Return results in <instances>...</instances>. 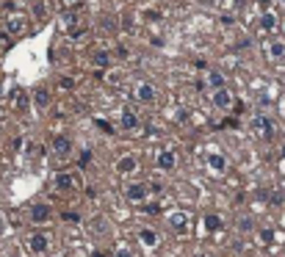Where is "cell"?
<instances>
[{
	"label": "cell",
	"instance_id": "obj_1",
	"mask_svg": "<svg viewBox=\"0 0 285 257\" xmlns=\"http://www.w3.org/2000/svg\"><path fill=\"white\" fill-rule=\"evenodd\" d=\"M53 185H56V191H61V194H72V191L80 188V177L75 171H58V174L53 177Z\"/></svg>",
	"mask_w": 285,
	"mask_h": 257
},
{
	"label": "cell",
	"instance_id": "obj_2",
	"mask_svg": "<svg viewBox=\"0 0 285 257\" xmlns=\"http://www.w3.org/2000/svg\"><path fill=\"white\" fill-rule=\"evenodd\" d=\"M249 130L260 138V141H271V138H274V122L268 119V116H263V113L249 122Z\"/></svg>",
	"mask_w": 285,
	"mask_h": 257
},
{
	"label": "cell",
	"instance_id": "obj_3",
	"mask_svg": "<svg viewBox=\"0 0 285 257\" xmlns=\"http://www.w3.org/2000/svg\"><path fill=\"white\" fill-rule=\"evenodd\" d=\"M133 97H136L141 105H152L158 103V89L150 80H138L136 86H133Z\"/></svg>",
	"mask_w": 285,
	"mask_h": 257
},
{
	"label": "cell",
	"instance_id": "obj_4",
	"mask_svg": "<svg viewBox=\"0 0 285 257\" xmlns=\"http://www.w3.org/2000/svg\"><path fill=\"white\" fill-rule=\"evenodd\" d=\"M150 194H152V191H150L147 183H130V185H125V197H128V202H133V205H144Z\"/></svg>",
	"mask_w": 285,
	"mask_h": 257
},
{
	"label": "cell",
	"instance_id": "obj_5",
	"mask_svg": "<svg viewBox=\"0 0 285 257\" xmlns=\"http://www.w3.org/2000/svg\"><path fill=\"white\" fill-rule=\"evenodd\" d=\"M233 92L227 89V86H219V89H213V94H210V105L216 108V111H230L233 108Z\"/></svg>",
	"mask_w": 285,
	"mask_h": 257
},
{
	"label": "cell",
	"instance_id": "obj_6",
	"mask_svg": "<svg viewBox=\"0 0 285 257\" xmlns=\"http://www.w3.org/2000/svg\"><path fill=\"white\" fill-rule=\"evenodd\" d=\"M166 221H169V227H172L174 232H189L191 230V216L186 213V210H169L166 213Z\"/></svg>",
	"mask_w": 285,
	"mask_h": 257
},
{
	"label": "cell",
	"instance_id": "obj_7",
	"mask_svg": "<svg viewBox=\"0 0 285 257\" xmlns=\"http://www.w3.org/2000/svg\"><path fill=\"white\" fill-rule=\"evenodd\" d=\"M28 249H31V255H44V252L50 249V238H47V232H31V238H28Z\"/></svg>",
	"mask_w": 285,
	"mask_h": 257
},
{
	"label": "cell",
	"instance_id": "obj_8",
	"mask_svg": "<svg viewBox=\"0 0 285 257\" xmlns=\"http://www.w3.org/2000/svg\"><path fill=\"white\" fill-rule=\"evenodd\" d=\"M155 163L161 171H172L174 166H177V152L174 149H161V152L155 155Z\"/></svg>",
	"mask_w": 285,
	"mask_h": 257
},
{
	"label": "cell",
	"instance_id": "obj_9",
	"mask_svg": "<svg viewBox=\"0 0 285 257\" xmlns=\"http://www.w3.org/2000/svg\"><path fill=\"white\" fill-rule=\"evenodd\" d=\"M138 113L133 111V108H130V105H125V108H122V116H119V128L125 130V133H130V130H136L138 128Z\"/></svg>",
	"mask_w": 285,
	"mask_h": 257
},
{
	"label": "cell",
	"instance_id": "obj_10",
	"mask_svg": "<svg viewBox=\"0 0 285 257\" xmlns=\"http://www.w3.org/2000/svg\"><path fill=\"white\" fill-rule=\"evenodd\" d=\"M136 235H138V243H141L144 249H155L158 243H161V238H158V232L152 230V227H141Z\"/></svg>",
	"mask_w": 285,
	"mask_h": 257
},
{
	"label": "cell",
	"instance_id": "obj_11",
	"mask_svg": "<svg viewBox=\"0 0 285 257\" xmlns=\"http://www.w3.org/2000/svg\"><path fill=\"white\" fill-rule=\"evenodd\" d=\"M53 155H56L58 161H67L69 155H72V141H69L67 136H58L53 141Z\"/></svg>",
	"mask_w": 285,
	"mask_h": 257
},
{
	"label": "cell",
	"instance_id": "obj_12",
	"mask_svg": "<svg viewBox=\"0 0 285 257\" xmlns=\"http://www.w3.org/2000/svg\"><path fill=\"white\" fill-rule=\"evenodd\" d=\"M205 163L210 166V171H216V174H225L227 166H230V163H227V158H225V155H219V152H208Z\"/></svg>",
	"mask_w": 285,
	"mask_h": 257
},
{
	"label": "cell",
	"instance_id": "obj_13",
	"mask_svg": "<svg viewBox=\"0 0 285 257\" xmlns=\"http://www.w3.org/2000/svg\"><path fill=\"white\" fill-rule=\"evenodd\" d=\"M136 169H138L136 155H122L119 161H116V171H119V174H133Z\"/></svg>",
	"mask_w": 285,
	"mask_h": 257
},
{
	"label": "cell",
	"instance_id": "obj_14",
	"mask_svg": "<svg viewBox=\"0 0 285 257\" xmlns=\"http://www.w3.org/2000/svg\"><path fill=\"white\" fill-rule=\"evenodd\" d=\"M50 216H53L50 205H34L31 207V221L34 224H47L50 221Z\"/></svg>",
	"mask_w": 285,
	"mask_h": 257
},
{
	"label": "cell",
	"instance_id": "obj_15",
	"mask_svg": "<svg viewBox=\"0 0 285 257\" xmlns=\"http://www.w3.org/2000/svg\"><path fill=\"white\" fill-rule=\"evenodd\" d=\"M266 53L271 61H283L285 58V42L283 39H271V42L266 44Z\"/></svg>",
	"mask_w": 285,
	"mask_h": 257
},
{
	"label": "cell",
	"instance_id": "obj_16",
	"mask_svg": "<svg viewBox=\"0 0 285 257\" xmlns=\"http://www.w3.org/2000/svg\"><path fill=\"white\" fill-rule=\"evenodd\" d=\"M202 227H205L208 232H216V230L225 227V221H222L216 213H205V216H202Z\"/></svg>",
	"mask_w": 285,
	"mask_h": 257
},
{
	"label": "cell",
	"instance_id": "obj_17",
	"mask_svg": "<svg viewBox=\"0 0 285 257\" xmlns=\"http://www.w3.org/2000/svg\"><path fill=\"white\" fill-rule=\"evenodd\" d=\"M25 28V17L22 14H9V19H6V31L9 34H19Z\"/></svg>",
	"mask_w": 285,
	"mask_h": 257
},
{
	"label": "cell",
	"instance_id": "obj_18",
	"mask_svg": "<svg viewBox=\"0 0 285 257\" xmlns=\"http://www.w3.org/2000/svg\"><path fill=\"white\" fill-rule=\"evenodd\" d=\"M274 28H277V17L271 11H263V17H260V31H263V34H271Z\"/></svg>",
	"mask_w": 285,
	"mask_h": 257
},
{
	"label": "cell",
	"instance_id": "obj_19",
	"mask_svg": "<svg viewBox=\"0 0 285 257\" xmlns=\"http://www.w3.org/2000/svg\"><path fill=\"white\" fill-rule=\"evenodd\" d=\"M92 67H97V69H108V67H111V55H108L105 50L95 53V55H92Z\"/></svg>",
	"mask_w": 285,
	"mask_h": 257
},
{
	"label": "cell",
	"instance_id": "obj_20",
	"mask_svg": "<svg viewBox=\"0 0 285 257\" xmlns=\"http://www.w3.org/2000/svg\"><path fill=\"white\" fill-rule=\"evenodd\" d=\"M208 83L213 86V89H219V86H225V77L219 75V72H210V75H208Z\"/></svg>",
	"mask_w": 285,
	"mask_h": 257
},
{
	"label": "cell",
	"instance_id": "obj_21",
	"mask_svg": "<svg viewBox=\"0 0 285 257\" xmlns=\"http://www.w3.org/2000/svg\"><path fill=\"white\" fill-rule=\"evenodd\" d=\"M258 232H260L258 235L260 243H271V240H274V230H258Z\"/></svg>",
	"mask_w": 285,
	"mask_h": 257
},
{
	"label": "cell",
	"instance_id": "obj_22",
	"mask_svg": "<svg viewBox=\"0 0 285 257\" xmlns=\"http://www.w3.org/2000/svg\"><path fill=\"white\" fill-rule=\"evenodd\" d=\"M36 103H39V108H44V105L50 103V97H47V92H44V89H39V92H36Z\"/></svg>",
	"mask_w": 285,
	"mask_h": 257
},
{
	"label": "cell",
	"instance_id": "obj_23",
	"mask_svg": "<svg viewBox=\"0 0 285 257\" xmlns=\"http://www.w3.org/2000/svg\"><path fill=\"white\" fill-rule=\"evenodd\" d=\"M252 227H255L252 219H238V230H241V232H252Z\"/></svg>",
	"mask_w": 285,
	"mask_h": 257
},
{
	"label": "cell",
	"instance_id": "obj_24",
	"mask_svg": "<svg viewBox=\"0 0 285 257\" xmlns=\"http://www.w3.org/2000/svg\"><path fill=\"white\" fill-rule=\"evenodd\" d=\"M61 219H64V221H80V216L75 213V210H64V213H61Z\"/></svg>",
	"mask_w": 285,
	"mask_h": 257
},
{
	"label": "cell",
	"instance_id": "obj_25",
	"mask_svg": "<svg viewBox=\"0 0 285 257\" xmlns=\"http://www.w3.org/2000/svg\"><path fill=\"white\" fill-rule=\"evenodd\" d=\"M108 80H111V83H116V86H119V80H122V72H111V75H108Z\"/></svg>",
	"mask_w": 285,
	"mask_h": 257
},
{
	"label": "cell",
	"instance_id": "obj_26",
	"mask_svg": "<svg viewBox=\"0 0 285 257\" xmlns=\"http://www.w3.org/2000/svg\"><path fill=\"white\" fill-rule=\"evenodd\" d=\"M89 161H92V152H89V149H86V152L80 155V166H86Z\"/></svg>",
	"mask_w": 285,
	"mask_h": 257
},
{
	"label": "cell",
	"instance_id": "obj_27",
	"mask_svg": "<svg viewBox=\"0 0 285 257\" xmlns=\"http://www.w3.org/2000/svg\"><path fill=\"white\" fill-rule=\"evenodd\" d=\"M144 213H150V216H155V213H158V205H147V207H144Z\"/></svg>",
	"mask_w": 285,
	"mask_h": 257
},
{
	"label": "cell",
	"instance_id": "obj_28",
	"mask_svg": "<svg viewBox=\"0 0 285 257\" xmlns=\"http://www.w3.org/2000/svg\"><path fill=\"white\" fill-rule=\"evenodd\" d=\"M116 257H130V252L128 249H122V252H116Z\"/></svg>",
	"mask_w": 285,
	"mask_h": 257
},
{
	"label": "cell",
	"instance_id": "obj_29",
	"mask_svg": "<svg viewBox=\"0 0 285 257\" xmlns=\"http://www.w3.org/2000/svg\"><path fill=\"white\" fill-rule=\"evenodd\" d=\"M6 34H9V31H0V39H3V36H6Z\"/></svg>",
	"mask_w": 285,
	"mask_h": 257
},
{
	"label": "cell",
	"instance_id": "obj_30",
	"mask_svg": "<svg viewBox=\"0 0 285 257\" xmlns=\"http://www.w3.org/2000/svg\"><path fill=\"white\" fill-rule=\"evenodd\" d=\"M0 130H3V116H0Z\"/></svg>",
	"mask_w": 285,
	"mask_h": 257
},
{
	"label": "cell",
	"instance_id": "obj_31",
	"mask_svg": "<svg viewBox=\"0 0 285 257\" xmlns=\"http://www.w3.org/2000/svg\"><path fill=\"white\" fill-rule=\"evenodd\" d=\"M283 158H285V147H283Z\"/></svg>",
	"mask_w": 285,
	"mask_h": 257
},
{
	"label": "cell",
	"instance_id": "obj_32",
	"mask_svg": "<svg viewBox=\"0 0 285 257\" xmlns=\"http://www.w3.org/2000/svg\"><path fill=\"white\" fill-rule=\"evenodd\" d=\"M283 3H285V0H283Z\"/></svg>",
	"mask_w": 285,
	"mask_h": 257
}]
</instances>
